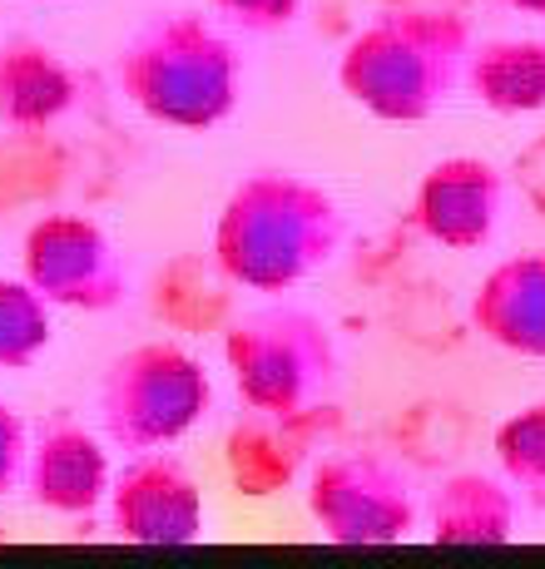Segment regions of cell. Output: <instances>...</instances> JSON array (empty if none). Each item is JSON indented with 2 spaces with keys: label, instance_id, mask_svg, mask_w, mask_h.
<instances>
[{
  "label": "cell",
  "instance_id": "6da1fadb",
  "mask_svg": "<svg viewBox=\"0 0 545 569\" xmlns=\"http://www.w3.org/2000/svg\"><path fill=\"white\" fill-rule=\"evenodd\" d=\"M347 218L333 193L298 173H248L214 228V262L234 288L288 292L337 258Z\"/></svg>",
  "mask_w": 545,
  "mask_h": 569
},
{
  "label": "cell",
  "instance_id": "7a4b0ae2",
  "mask_svg": "<svg viewBox=\"0 0 545 569\" xmlns=\"http://www.w3.org/2000/svg\"><path fill=\"white\" fill-rule=\"evenodd\" d=\"M472 26L446 10H397L382 16L353 46L343 50L337 84L353 94L367 114L392 124H417L436 114L462 84Z\"/></svg>",
  "mask_w": 545,
  "mask_h": 569
},
{
  "label": "cell",
  "instance_id": "3957f363",
  "mask_svg": "<svg viewBox=\"0 0 545 569\" xmlns=\"http://www.w3.org/2000/svg\"><path fill=\"white\" fill-rule=\"evenodd\" d=\"M119 90L169 129H214L234 114L238 54L194 10L155 16L119 50Z\"/></svg>",
  "mask_w": 545,
  "mask_h": 569
},
{
  "label": "cell",
  "instance_id": "277c9868",
  "mask_svg": "<svg viewBox=\"0 0 545 569\" xmlns=\"http://www.w3.org/2000/svg\"><path fill=\"white\" fill-rule=\"evenodd\" d=\"M224 357L248 411L298 416L327 407L337 387V347L323 317L303 308L244 312L224 337Z\"/></svg>",
  "mask_w": 545,
  "mask_h": 569
},
{
  "label": "cell",
  "instance_id": "5b68a950",
  "mask_svg": "<svg viewBox=\"0 0 545 569\" xmlns=\"http://www.w3.org/2000/svg\"><path fill=\"white\" fill-rule=\"evenodd\" d=\"M209 371L174 342H145L109 367L100 387L105 436L119 451H169L209 411Z\"/></svg>",
  "mask_w": 545,
  "mask_h": 569
},
{
  "label": "cell",
  "instance_id": "8992f818",
  "mask_svg": "<svg viewBox=\"0 0 545 569\" xmlns=\"http://www.w3.org/2000/svg\"><path fill=\"white\" fill-rule=\"evenodd\" d=\"M308 510L333 545H392L417 525L407 470L373 451L323 456L308 480Z\"/></svg>",
  "mask_w": 545,
  "mask_h": 569
},
{
  "label": "cell",
  "instance_id": "52a82bcc",
  "mask_svg": "<svg viewBox=\"0 0 545 569\" xmlns=\"http://www.w3.org/2000/svg\"><path fill=\"white\" fill-rule=\"evenodd\" d=\"M26 282L50 308L109 312L129 292V268L100 223L50 213L26 233Z\"/></svg>",
  "mask_w": 545,
  "mask_h": 569
},
{
  "label": "cell",
  "instance_id": "ba28073f",
  "mask_svg": "<svg viewBox=\"0 0 545 569\" xmlns=\"http://www.w3.org/2000/svg\"><path fill=\"white\" fill-rule=\"evenodd\" d=\"M109 520L119 540L194 545L204 535V496L174 456L139 451L109 486Z\"/></svg>",
  "mask_w": 545,
  "mask_h": 569
},
{
  "label": "cell",
  "instance_id": "9c48e42d",
  "mask_svg": "<svg viewBox=\"0 0 545 569\" xmlns=\"http://www.w3.org/2000/svg\"><path fill=\"white\" fill-rule=\"evenodd\" d=\"M506 208V173L490 159L456 154L427 169L417 189V228L452 253H476L490 243Z\"/></svg>",
  "mask_w": 545,
  "mask_h": 569
},
{
  "label": "cell",
  "instance_id": "30bf717a",
  "mask_svg": "<svg viewBox=\"0 0 545 569\" xmlns=\"http://www.w3.org/2000/svg\"><path fill=\"white\" fill-rule=\"evenodd\" d=\"M26 490L40 510L90 516L109 496V456L85 426L50 421L26 456Z\"/></svg>",
  "mask_w": 545,
  "mask_h": 569
},
{
  "label": "cell",
  "instance_id": "8fae6325",
  "mask_svg": "<svg viewBox=\"0 0 545 569\" xmlns=\"http://www.w3.org/2000/svg\"><path fill=\"white\" fill-rule=\"evenodd\" d=\"M472 327L501 352L545 362V248L516 253L486 272L472 298Z\"/></svg>",
  "mask_w": 545,
  "mask_h": 569
},
{
  "label": "cell",
  "instance_id": "7c38bea8",
  "mask_svg": "<svg viewBox=\"0 0 545 569\" xmlns=\"http://www.w3.org/2000/svg\"><path fill=\"white\" fill-rule=\"evenodd\" d=\"M327 407L298 411V416H264L254 411L244 426H234L228 436V470H234L238 490L244 496H272L298 476L303 456L313 451V436H318Z\"/></svg>",
  "mask_w": 545,
  "mask_h": 569
},
{
  "label": "cell",
  "instance_id": "4fadbf2b",
  "mask_svg": "<svg viewBox=\"0 0 545 569\" xmlns=\"http://www.w3.org/2000/svg\"><path fill=\"white\" fill-rule=\"evenodd\" d=\"M516 535V490L482 470L452 476L432 500L436 545H506Z\"/></svg>",
  "mask_w": 545,
  "mask_h": 569
},
{
  "label": "cell",
  "instance_id": "5bb4252c",
  "mask_svg": "<svg viewBox=\"0 0 545 569\" xmlns=\"http://www.w3.org/2000/svg\"><path fill=\"white\" fill-rule=\"evenodd\" d=\"M75 104V74L36 40L0 50V119L10 129H46Z\"/></svg>",
  "mask_w": 545,
  "mask_h": 569
},
{
  "label": "cell",
  "instance_id": "9a60e30c",
  "mask_svg": "<svg viewBox=\"0 0 545 569\" xmlns=\"http://www.w3.org/2000/svg\"><path fill=\"white\" fill-rule=\"evenodd\" d=\"M462 84L496 114L545 109V40H482L466 54Z\"/></svg>",
  "mask_w": 545,
  "mask_h": 569
},
{
  "label": "cell",
  "instance_id": "2e32d148",
  "mask_svg": "<svg viewBox=\"0 0 545 569\" xmlns=\"http://www.w3.org/2000/svg\"><path fill=\"white\" fill-rule=\"evenodd\" d=\"M496 466L516 500L545 510V401L496 426Z\"/></svg>",
  "mask_w": 545,
  "mask_h": 569
},
{
  "label": "cell",
  "instance_id": "e0dca14e",
  "mask_svg": "<svg viewBox=\"0 0 545 569\" xmlns=\"http://www.w3.org/2000/svg\"><path fill=\"white\" fill-rule=\"evenodd\" d=\"M50 347V302L30 282L0 278V371L30 367Z\"/></svg>",
  "mask_w": 545,
  "mask_h": 569
},
{
  "label": "cell",
  "instance_id": "ac0fdd59",
  "mask_svg": "<svg viewBox=\"0 0 545 569\" xmlns=\"http://www.w3.org/2000/svg\"><path fill=\"white\" fill-rule=\"evenodd\" d=\"M224 20H234V26L254 30V36H268V30H283L298 20L303 0H209Z\"/></svg>",
  "mask_w": 545,
  "mask_h": 569
},
{
  "label": "cell",
  "instance_id": "d6986e66",
  "mask_svg": "<svg viewBox=\"0 0 545 569\" xmlns=\"http://www.w3.org/2000/svg\"><path fill=\"white\" fill-rule=\"evenodd\" d=\"M26 456H30L26 426L10 407H0V496L16 490V480H26Z\"/></svg>",
  "mask_w": 545,
  "mask_h": 569
},
{
  "label": "cell",
  "instance_id": "ffe728a7",
  "mask_svg": "<svg viewBox=\"0 0 545 569\" xmlns=\"http://www.w3.org/2000/svg\"><path fill=\"white\" fill-rule=\"evenodd\" d=\"M511 10H521V16H545V0H506Z\"/></svg>",
  "mask_w": 545,
  "mask_h": 569
}]
</instances>
